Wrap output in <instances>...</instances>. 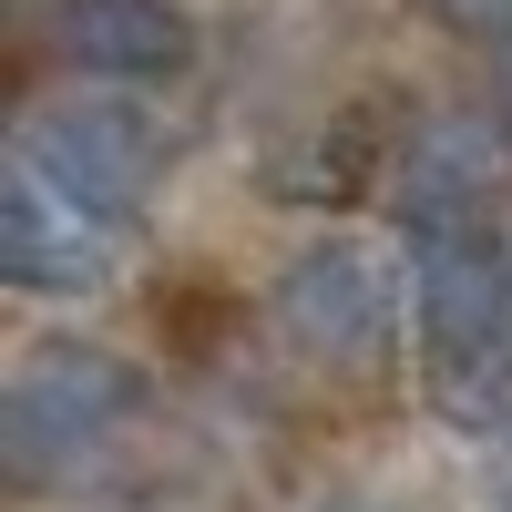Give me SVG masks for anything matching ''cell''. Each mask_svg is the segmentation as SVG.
Returning a JSON list of instances; mask_svg holds the SVG:
<instances>
[{"label": "cell", "instance_id": "13", "mask_svg": "<svg viewBox=\"0 0 512 512\" xmlns=\"http://www.w3.org/2000/svg\"><path fill=\"white\" fill-rule=\"evenodd\" d=\"M502 502H512V461H502Z\"/></svg>", "mask_w": 512, "mask_h": 512}, {"label": "cell", "instance_id": "7", "mask_svg": "<svg viewBox=\"0 0 512 512\" xmlns=\"http://www.w3.org/2000/svg\"><path fill=\"white\" fill-rule=\"evenodd\" d=\"M52 41H62V62L93 72V82H164L195 52L175 0H52Z\"/></svg>", "mask_w": 512, "mask_h": 512}, {"label": "cell", "instance_id": "8", "mask_svg": "<svg viewBox=\"0 0 512 512\" xmlns=\"http://www.w3.org/2000/svg\"><path fill=\"white\" fill-rule=\"evenodd\" d=\"M431 410L461 441H512V338H482V349H441L431 359Z\"/></svg>", "mask_w": 512, "mask_h": 512}, {"label": "cell", "instance_id": "9", "mask_svg": "<svg viewBox=\"0 0 512 512\" xmlns=\"http://www.w3.org/2000/svg\"><path fill=\"white\" fill-rule=\"evenodd\" d=\"M359 175H390V164H369V154H359V123H338V134H318L308 154H297L287 195H349Z\"/></svg>", "mask_w": 512, "mask_h": 512}, {"label": "cell", "instance_id": "12", "mask_svg": "<svg viewBox=\"0 0 512 512\" xmlns=\"http://www.w3.org/2000/svg\"><path fill=\"white\" fill-rule=\"evenodd\" d=\"M492 113L512 123V41H502V62H492Z\"/></svg>", "mask_w": 512, "mask_h": 512}, {"label": "cell", "instance_id": "1", "mask_svg": "<svg viewBox=\"0 0 512 512\" xmlns=\"http://www.w3.org/2000/svg\"><path fill=\"white\" fill-rule=\"evenodd\" d=\"M134 400H144V379L113 349H82V338L31 349L11 369V390H0V451H11L21 482H41V472H62V461H82L93 441H113L123 420H134Z\"/></svg>", "mask_w": 512, "mask_h": 512}, {"label": "cell", "instance_id": "5", "mask_svg": "<svg viewBox=\"0 0 512 512\" xmlns=\"http://www.w3.org/2000/svg\"><path fill=\"white\" fill-rule=\"evenodd\" d=\"M502 113H431L410 123L400 154H390V205L410 236H441V226H492V185H502Z\"/></svg>", "mask_w": 512, "mask_h": 512}, {"label": "cell", "instance_id": "4", "mask_svg": "<svg viewBox=\"0 0 512 512\" xmlns=\"http://www.w3.org/2000/svg\"><path fill=\"white\" fill-rule=\"evenodd\" d=\"M113 256H123V226L11 154V175H0V277L31 297H93L113 277Z\"/></svg>", "mask_w": 512, "mask_h": 512}, {"label": "cell", "instance_id": "3", "mask_svg": "<svg viewBox=\"0 0 512 512\" xmlns=\"http://www.w3.org/2000/svg\"><path fill=\"white\" fill-rule=\"evenodd\" d=\"M21 164H41V175H52L62 195H82L93 216L134 226L144 195H154V175H164V144H154L144 113L93 103V93H62V103H41L21 123Z\"/></svg>", "mask_w": 512, "mask_h": 512}, {"label": "cell", "instance_id": "2", "mask_svg": "<svg viewBox=\"0 0 512 512\" xmlns=\"http://www.w3.org/2000/svg\"><path fill=\"white\" fill-rule=\"evenodd\" d=\"M267 318H277L287 349H308L328 369H359V359L390 349V328H400V267L369 236H308L277 267Z\"/></svg>", "mask_w": 512, "mask_h": 512}, {"label": "cell", "instance_id": "6", "mask_svg": "<svg viewBox=\"0 0 512 512\" xmlns=\"http://www.w3.org/2000/svg\"><path fill=\"white\" fill-rule=\"evenodd\" d=\"M410 308H420L431 359L441 349H482V338H512V236H492V226L410 236Z\"/></svg>", "mask_w": 512, "mask_h": 512}, {"label": "cell", "instance_id": "10", "mask_svg": "<svg viewBox=\"0 0 512 512\" xmlns=\"http://www.w3.org/2000/svg\"><path fill=\"white\" fill-rule=\"evenodd\" d=\"M431 21L461 41H512V0H431Z\"/></svg>", "mask_w": 512, "mask_h": 512}, {"label": "cell", "instance_id": "11", "mask_svg": "<svg viewBox=\"0 0 512 512\" xmlns=\"http://www.w3.org/2000/svg\"><path fill=\"white\" fill-rule=\"evenodd\" d=\"M297 512H390V502H369V492H318V502H297Z\"/></svg>", "mask_w": 512, "mask_h": 512}]
</instances>
